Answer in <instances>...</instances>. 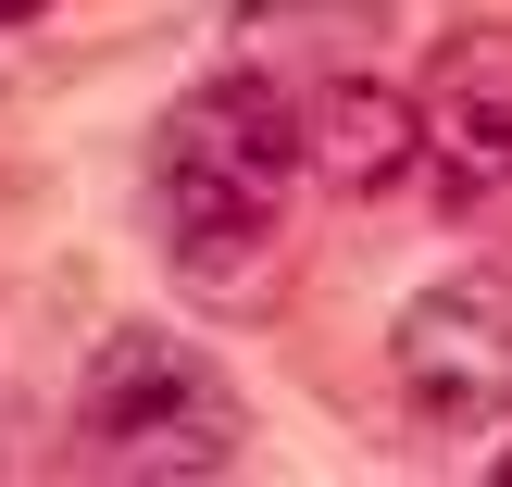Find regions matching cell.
<instances>
[{"instance_id": "cell-1", "label": "cell", "mask_w": 512, "mask_h": 487, "mask_svg": "<svg viewBox=\"0 0 512 487\" xmlns=\"http://www.w3.org/2000/svg\"><path fill=\"white\" fill-rule=\"evenodd\" d=\"M300 188V75L225 63L150 125V213H163V263L213 300H250L275 275V225Z\"/></svg>"}, {"instance_id": "cell-3", "label": "cell", "mask_w": 512, "mask_h": 487, "mask_svg": "<svg viewBox=\"0 0 512 487\" xmlns=\"http://www.w3.org/2000/svg\"><path fill=\"white\" fill-rule=\"evenodd\" d=\"M388 375L413 400V425H450V438L500 425L512 413V275L463 263L438 288H413L400 325H388Z\"/></svg>"}, {"instance_id": "cell-5", "label": "cell", "mask_w": 512, "mask_h": 487, "mask_svg": "<svg viewBox=\"0 0 512 487\" xmlns=\"http://www.w3.org/2000/svg\"><path fill=\"white\" fill-rule=\"evenodd\" d=\"M413 113H425V175H438L450 200L512 188V38L500 25H463V38L425 50Z\"/></svg>"}, {"instance_id": "cell-2", "label": "cell", "mask_w": 512, "mask_h": 487, "mask_svg": "<svg viewBox=\"0 0 512 487\" xmlns=\"http://www.w3.org/2000/svg\"><path fill=\"white\" fill-rule=\"evenodd\" d=\"M75 450L100 475H150V487H188V475H238L250 450V400L225 388V363L175 325H113L75 375Z\"/></svg>"}, {"instance_id": "cell-8", "label": "cell", "mask_w": 512, "mask_h": 487, "mask_svg": "<svg viewBox=\"0 0 512 487\" xmlns=\"http://www.w3.org/2000/svg\"><path fill=\"white\" fill-rule=\"evenodd\" d=\"M488 475H500V487H512V450H500V463H488Z\"/></svg>"}, {"instance_id": "cell-6", "label": "cell", "mask_w": 512, "mask_h": 487, "mask_svg": "<svg viewBox=\"0 0 512 487\" xmlns=\"http://www.w3.org/2000/svg\"><path fill=\"white\" fill-rule=\"evenodd\" d=\"M225 38H238V63L325 75V63H363L388 38V0H225Z\"/></svg>"}, {"instance_id": "cell-4", "label": "cell", "mask_w": 512, "mask_h": 487, "mask_svg": "<svg viewBox=\"0 0 512 487\" xmlns=\"http://www.w3.org/2000/svg\"><path fill=\"white\" fill-rule=\"evenodd\" d=\"M300 175H313L325 200H388V188H413V175H425L413 88H388V75H363V63L300 75Z\"/></svg>"}, {"instance_id": "cell-7", "label": "cell", "mask_w": 512, "mask_h": 487, "mask_svg": "<svg viewBox=\"0 0 512 487\" xmlns=\"http://www.w3.org/2000/svg\"><path fill=\"white\" fill-rule=\"evenodd\" d=\"M38 13H50V0H0V25H38Z\"/></svg>"}]
</instances>
